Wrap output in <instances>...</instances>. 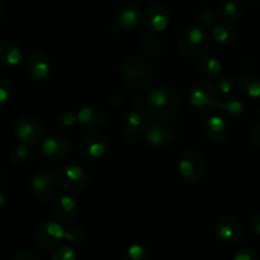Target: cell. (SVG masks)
Returning <instances> with one entry per match:
<instances>
[{
    "label": "cell",
    "mask_w": 260,
    "mask_h": 260,
    "mask_svg": "<svg viewBox=\"0 0 260 260\" xmlns=\"http://www.w3.org/2000/svg\"><path fill=\"white\" fill-rule=\"evenodd\" d=\"M180 103L182 99L177 89L170 85H160L147 94L145 106L152 117L167 119L179 111Z\"/></svg>",
    "instance_id": "1"
},
{
    "label": "cell",
    "mask_w": 260,
    "mask_h": 260,
    "mask_svg": "<svg viewBox=\"0 0 260 260\" xmlns=\"http://www.w3.org/2000/svg\"><path fill=\"white\" fill-rule=\"evenodd\" d=\"M121 75L123 83L134 91H145L154 83L151 68L139 58H126L121 65Z\"/></svg>",
    "instance_id": "2"
},
{
    "label": "cell",
    "mask_w": 260,
    "mask_h": 260,
    "mask_svg": "<svg viewBox=\"0 0 260 260\" xmlns=\"http://www.w3.org/2000/svg\"><path fill=\"white\" fill-rule=\"evenodd\" d=\"M220 102V91L207 81H198L192 86L189 91V103L198 113H213L218 109Z\"/></svg>",
    "instance_id": "3"
},
{
    "label": "cell",
    "mask_w": 260,
    "mask_h": 260,
    "mask_svg": "<svg viewBox=\"0 0 260 260\" xmlns=\"http://www.w3.org/2000/svg\"><path fill=\"white\" fill-rule=\"evenodd\" d=\"M210 46V36L202 28L193 27L183 30L177 41L178 51L188 58L200 57Z\"/></svg>",
    "instance_id": "4"
},
{
    "label": "cell",
    "mask_w": 260,
    "mask_h": 260,
    "mask_svg": "<svg viewBox=\"0 0 260 260\" xmlns=\"http://www.w3.org/2000/svg\"><path fill=\"white\" fill-rule=\"evenodd\" d=\"M66 229L57 221L46 220L38 225L35 233L36 245L43 250H52L65 240Z\"/></svg>",
    "instance_id": "5"
},
{
    "label": "cell",
    "mask_w": 260,
    "mask_h": 260,
    "mask_svg": "<svg viewBox=\"0 0 260 260\" xmlns=\"http://www.w3.org/2000/svg\"><path fill=\"white\" fill-rule=\"evenodd\" d=\"M57 183L68 194H78L88 184V175L80 165L71 164L58 172Z\"/></svg>",
    "instance_id": "6"
},
{
    "label": "cell",
    "mask_w": 260,
    "mask_h": 260,
    "mask_svg": "<svg viewBox=\"0 0 260 260\" xmlns=\"http://www.w3.org/2000/svg\"><path fill=\"white\" fill-rule=\"evenodd\" d=\"M13 134L20 141L27 146L37 145L43 137V127L40 121L33 117H20L13 124Z\"/></svg>",
    "instance_id": "7"
},
{
    "label": "cell",
    "mask_w": 260,
    "mask_h": 260,
    "mask_svg": "<svg viewBox=\"0 0 260 260\" xmlns=\"http://www.w3.org/2000/svg\"><path fill=\"white\" fill-rule=\"evenodd\" d=\"M179 175L188 183H196L203 178L206 173V164L202 156L194 151H185L178 161Z\"/></svg>",
    "instance_id": "8"
},
{
    "label": "cell",
    "mask_w": 260,
    "mask_h": 260,
    "mask_svg": "<svg viewBox=\"0 0 260 260\" xmlns=\"http://www.w3.org/2000/svg\"><path fill=\"white\" fill-rule=\"evenodd\" d=\"M30 188L41 203H51L57 194V182L53 172L38 173L30 179Z\"/></svg>",
    "instance_id": "9"
},
{
    "label": "cell",
    "mask_w": 260,
    "mask_h": 260,
    "mask_svg": "<svg viewBox=\"0 0 260 260\" xmlns=\"http://www.w3.org/2000/svg\"><path fill=\"white\" fill-rule=\"evenodd\" d=\"M78 122L85 131H101L107 124V113L102 107L95 104L84 106L78 112Z\"/></svg>",
    "instance_id": "10"
},
{
    "label": "cell",
    "mask_w": 260,
    "mask_h": 260,
    "mask_svg": "<svg viewBox=\"0 0 260 260\" xmlns=\"http://www.w3.org/2000/svg\"><path fill=\"white\" fill-rule=\"evenodd\" d=\"M144 136L147 144L155 149H164L173 141L172 128L162 121H155L147 124Z\"/></svg>",
    "instance_id": "11"
},
{
    "label": "cell",
    "mask_w": 260,
    "mask_h": 260,
    "mask_svg": "<svg viewBox=\"0 0 260 260\" xmlns=\"http://www.w3.org/2000/svg\"><path fill=\"white\" fill-rule=\"evenodd\" d=\"M109 149V142L103 135L93 134L86 136L80 144L81 156L89 161H96L107 154Z\"/></svg>",
    "instance_id": "12"
},
{
    "label": "cell",
    "mask_w": 260,
    "mask_h": 260,
    "mask_svg": "<svg viewBox=\"0 0 260 260\" xmlns=\"http://www.w3.org/2000/svg\"><path fill=\"white\" fill-rule=\"evenodd\" d=\"M147 127V116L144 109L134 108L126 116L123 124L124 139L127 141H136Z\"/></svg>",
    "instance_id": "13"
},
{
    "label": "cell",
    "mask_w": 260,
    "mask_h": 260,
    "mask_svg": "<svg viewBox=\"0 0 260 260\" xmlns=\"http://www.w3.org/2000/svg\"><path fill=\"white\" fill-rule=\"evenodd\" d=\"M144 22L151 33H161L167 30L170 24L169 10L164 5L155 4L147 8L144 15Z\"/></svg>",
    "instance_id": "14"
},
{
    "label": "cell",
    "mask_w": 260,
    "mask_h": 260,
    "mask_svg": "<svg viewBox=\"0 0 260 260\" xmlns=\"http://www.w3.org/2000/svg\"><path fill=\"white\" fill-rule=\"evenodd\" d=\"M215 231L218 240L228 245L238 244L243 238V226L234 217H222L221 220H218L216 223Z\"/></svg>",
    "instance_id": "15"
},
{
    "label": "cell",
    "mask_w": 260,
    "mask_h": 260,
    "mask_svg": "<svg viewBox=\"0 0 260 260\" xmlns=\"http://www.w3.org/2000/svg\"><path fill=\"white\" fill-rule=\"evenodd\" d=\"M24 68L29 78L33 80H45L48 78L51 73V62L47 56L40 51L29 53L25 58Z\"/></svg>",
    "instance_id": "16"
},
{
    "label": "cell",
    "mask_w": 260,
    "mask_h": 260,
    "mask_svg": "<svg viewBox=\"0 0 260 260\" xmlns=\"http://www.w3.org/2000/svg\"><path fill=\"white\" fill-rule=\"evenodd\" d=\"M203 134L213 144H221L228 139L230 126L223 116H211L205 121Z\"/></svg>",
    "instance_id": "17"
},
{
    "label": "cell",
    "mask_w": 260,
    "mask_h": 260,
    "mask_svg": "<svg viewBox=\"0 0 260 260\" xmlns=\"http://www.w3.org/2000/svg\"><path fill=\"white\" fill-rule=\"evenodd\" d=\"M142 19L141 12L139 7L134 4H124L117 10L116 23L122 30H135L140 25Z\"/></svg>",
    "instance_id": "18"
},
{
    "label": "cell",
    "mask_w": 260,
    "mask_h": 260,
    "mask_svg": "<svg viewBox=\"0 0 260 260\" xmlns=\"http://www.w3.org/2000/svg\"><path fill=\"white\" fill-rule=\"evenodd\" d=\"M41 150H42L43 155L47 159L58 160L62 159V157H65L69 154L70 144H69V141L63 136L53 135V136H48L47 139L43 140Z\"/></svg>",
    "instance_id": "19"
},
{
    "label": "cell",
    "mask_w": 260,
    "mask_h": 260,
    "mask_svg": "<svg viewBox=\"0 0 260 260\" xmlns=\"http://www.w3.org/2000/svg\"><path fill=\"white\" fill-rule=\"evenodd\" d=\"M76 203L70 196H60L53 201V215L61 222H69L76 215Z\"/></svg>",
    "instance_id": "20"
},
{
    "label": "cell",
    "mask_w": 260,
    "mask_h": 260,
    "mask_svg": "<svg viewBox=\"0 0 260 260\" xmlns=\"http://www.w3.org/2000/svg\"><path fill=\"white\" fill-rule=\"evenodd\" d=\"M22 51L13 41H3L0 43V63L4 68L14 69L22 61Z\"/></svg>",
    "instance_id": "21"
},
{
    "label": "cell",
    "mask_w": 260,
    "mask_h": 260,
    "mask_svg": "<svg viewBox=\"0 0 260 260\" xmlns=\"http://www.w3.org/2000/svg\"><path fill=\"white\" fill-rule=\"evenodd\" d=\"M210 37L218 45H231L236 40V30L230 23H216L210 28Z\"/></svg>",
    "instance_id": "22"
},
{
    "label": "cell",
    "mask_w": 260,
    "mask_h": 260,
    "mask_svg": "<svg viewBox=\"0 0 260 260\" xmlns=\"http://www.w3.org/2000/svg\"><path fill=\"white\" fill-rule=\"evenodd\" d=\"M197 70L203 78L217 79L222 71V62L216 56H202L197 62Z\"/></svg>",
    "instance_id": "23"
},
{
    "label": "cell",
    "mask_w": 260,
    "mask_h": 260,
    "mask_svg": "<svg viewBox=\"0 0 260 260\" xmlns=\"http://www.w3.org/2000/svg\"><path fill=\"white\" fill-rule=\"evenodd\" d=\"M239 90L249 99H260V76L248 74L239 80Z\"/></svg>",
    "instance_id": "24"
},
{
    "label": "cell",
    "mask_w": 260,
    "mask_h": 260,
    "mask_svg": "<svg viewBox=\"0 0 260 260\" xmlns=\"http://www.w3.org/2000/svg\"><path fill=\"white\" fill-rule=\"evenodd\" d=\"M244 103L236 96H230V98L221 99L218 104V109L221 116L228 117V118H236L244 113Z\"/></svg>",
    "instance_id": "25"
},
{
    "label": "cell",
    "mask_w": 260,
    "mask_h": 260,
    "mask_svg": "<svg viewBox=\"0 0 260 260\" xmlns=\"http://www.w3.org/2000/svg\"><path fill=\"white\" fill-rule=\"evenodd\" d=\"M220 14L226 23H236L243 15L241 5L236 0H225L220 7Z\"/></svg>",
    "instance_id": "26"
},
{
    "label": "cell",
    "mask_w": 260,
    "mask_h": 260,
    "mask_svg": "<svg viewBox=\"0 0 260 260\" xmlns=\"http://www.w3.org/2000/svg\"><path fill=\"white\" fill-rule=\"evenodd\" d=\"M123 260H151V253L142 244H131L124 250Z\"/></svg>",
    "instance_id": "27"
},
{
    "label": "cell",
    "mask_w": 260,
    "mask_h": 260,
    "mask_svg": "<svg viewBox=\"0 0 260 260\" xmlns=\"http://www.w3.org/2000/svg\"><path fill=\"white\" fill-rule=\"evenodd\" d=\"M29 157V150L27 145H15L9 152V160L13 165H23Z\"/></svg>",
    "instance_id": "28"
},
{
    "label": "cell",
    "mask_w": 260,
    "mask_h": 260,
    "mask_svg": "<svg viewBox=\"0 0 260 260\" xmlns=\"http://www.w3.org/2000/svg\"><path fill=\"white\" fill-rule=\"evenodd\" d=\"M78 122V116L71 112H63L56 118V127L61 131H73Z\"/></svg>",
    "instance_id": "29"
},
{
    "label": "cell",
    "mask_w": 260,
    "mask_h": 260,
    "mask_svg": "<svg viewBox=\"0 0 260 260\" xmlns=\"http://www.w3.org/2000/svg\"><path fill=\"white\" fill-rule=\"evenodd\" d=\"M85 230L81 226H71V228L66 229V235L65 240L69 241L70 244H81L85 240Z\"/></svg>",
    "instance_id": "30"
},
{
    "label": "cell",
    "mask_w": 260,
    "mask_h": 260,
    "mask_svg": "<svg viewBox=\"0 0 260 260\" xmlns=\"http://www.w3.org/2000/svg\"><path fill=\"white\" fill-rule=\"evenodd\" d=\"M234 88H235V79L230 75H222L218 76L216 80V89L220 91V94L223 95H229L233 93Z\"/></svg>",
    "instance_id": "31"
},
{
    "label": "cell",
    "mask_w": 260,
    "mask_h": 260,
    "mask_svg": "<svg viewBox=\"0 0 260 260\" xmlns=\"http://www.w3.org/2000/svg\"><path fill=\"white\" fill-rule=\"evenodd\" d=\"M217 14L213 9L211 8H205V9L200 10L197 14V20L201 23V24L206 25V27H212L213 24L217 23Z\"/></svg>",
    "instance_id": "32"
},
{
    "label": "cell",
    "mask_w": 260,
    "mask_h": 260,
    "mask_svg": "<svg viewBox=\"0 0 260 260\" xmlns=\"http://www.w3.org/2000/svg\"><path fill=\"white\" fill-rule=\"evenodd\" d=\"M51 260H76V251L73 246L61 245L52 254Z\"/></svg>",
    "instance_id": "33"
},
{
    "label": "cell",
    "mask_w": 260,
    "mask_h": 260,
    "mask_svg": "<svg viewBox=\"0 0 260 260\" xmlns=\"http://www.w3.org/2000/svg\"><path fill=\"white\" fill-rule=\"evenodd\" d=\"M13 95L12 84L4 78H0V106L7 103Z\"/></svg>",
    "instance_id": "34"
},
{
    "label": "cell",
    "mask_w": 260,
    "mask_h": 260,
    "mask_svg": "<svg viewBox=\"0 0 260 260\" xmlns=\"http://www.w3.org/2000/svg\"><path fill=\"white\" fill-rule=\"evenodd\" d=\"M234 260H258L256 253L249 246L240 248L234 255Z\"/></svg>",
    "instance_id": "35"
},
{
    "label": "cell",
    "mask_w": 260,
    "mask_h": 260,
    "mask_svg": "<svg viewBox=\"0 0 260 260\" xmlns=\"http://www.w3.org/2000/svg\"><path fill=\"white\" fill-rule=\"evenodd\" d=\"M14 260H40V258H38V255L35 251L29 250V249H24V250L19 251L15 255Z\"/></svg>",
    "instance_id": "36"
},
{
    "label": "cell",
    "mask_w": 260,
    "mask_h": 260,
    "mask_svg": "<svg viewBox=\"0 0 260 260\" xmlns=\"http://www.w3.org/2000/svg\"><path fill=\"white\" fill-rule=\"evenodd\" d=\"M251 140H253V144L260 150V121L258 123H255V126L253 127V131H251Z\"/></svg>",
    "instance_id": "37"
},
{
    "label": "cell",
    "mask_w": 260,
    "mask_h": 260,
    "mask_svg": "<svg viewBox=\"0 0 260 260\" xmlns=\"http://www.w3.org/2000/svg\"><path fill=\"white\" fill-rule=\"evenodd\" d=\"M250 228L256 235L260 236V212H256L250 220Z\"/></svg>",
    "instance_id": "38"
},
{
    "label": "cell",
    "mask_w": 260,
    "mask_h": 260,
    "mask_svg": "<svg viewBox=\"0 0 260 260\" xmlns=\"http://www.w3.org/2000/svg\"><path fill=\"white\" fill-rule=\"evenodd\" d=\"M4 205H5V196L4 193L0 190V211H2V208L4 207Z\"/></svg>",
    "instance_id": "39"
},
{
    "label": "cell",
    "mask_w": 260,
    "mask_h": 260,
    "mask_svg": "<svg viewBox=\"0 0 260 260\" xmlns=\"http://www.w3.org/2000/svg\"><path fill=\"white\" fill-rule=\"evenodd\" d=\"M3 15H4V8H3L2 3H0V20L3 19Z\"/></svg>",
    "instance_id": "40"
},
{
    "label": "cell",
    "mask_w": 260,
    "mask_h": 260,
    "mask_svg": "<svg viewBox=\"0 0 260 260\" xmlns=\"http://www.w3.org/2000/svg\"><path fill=\"white\" fill-rule=\"evenodd\" d=\"M147 2H155V0H147Z\"/></svg>",
    "instance_id": "41"
},
{
    "label": "cell",
    "mask_w": 260,
    "mask_h": 260,
    "mask_svg": "<svg viewBox=\"0 0 260 260\" xmlns=\"http://www.w3.org/2000/svg\"><path fill=\"white\" fill-rule=\"evenodd\" d=\"M253 2H260V0H253Z\"/></svg>",
    "instance_id": "42"
},
{
    "label": "cell",
    "mask_w": 260,
    "mask_h": 260,
    "mask_svg": "<svg viewBox=\"0 0 260 260\" xmlns=\"http://www.w3.org/2000/svg\"><path fill=\"white\" fill-rule=\"evenodd\" d=\"M259 116H260V109H259Z\"/></svg>",
    "instance_id": "43"
},
{
    "label": "cell",
    "mask_w": 260,
    "mask_h": 260,
    "mask_svg": "<svg viewBox=\"0 0 260 260\" xmlns=\"http://www.w3.org/2000/svg\"><path fill=\"white\" fill-rule=\"evenodd\" d=\"M0 178H2V174H0Z\"/></svg>",
    "instance_id": "44"
}]
</instances>
